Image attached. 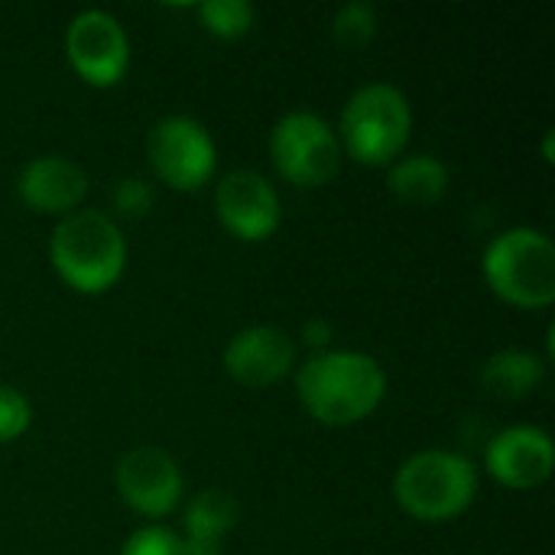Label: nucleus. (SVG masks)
I'll use <instances>...</instances> for the list:
<instances>
[{"label": "nucleus", "mask_w": 555, "mask_h": 555, "mask_svg": "<svg viewBox=\"0 0 555 555\" xmlns=\"http://www.w3.org/2000/svg\"><path fill=\"white\" fill-rule=\"evenodd\" d=\"M296 397L322 426H354L384 403L387 374L364 351H319L296 367Z\"/></svg>", "instance_id": "1"}, {"label": "nucleus", "mask_w": 555, "mask_h": 555, "mask_svg": "<svg viewBox=\"0 0 555 555\" xmlns=\"http://www.w3.org/2000/svg\"><path fill=\"white\" fill-rule=\"evenodd\" d=\"M49 263L55 276L81 296H101L114 289L127 267V241L120 224L98 211L78 208L52 228Z\"/></svg>", "instance_id": "2"}, {"label": "nucleus", "mask_w": 555, "mask_h": 555, "mask_svg": "<svg viewBox=\"0 0 555 555\" xmlns=\"http://www.w3.org/2000/svg\"><path fill=\"white\" fill-rule=\"evenodd\" d=\"M478 498V468L449 449H423L393 475V501L420 524L459 520Z\"/></svg>", "instance_id": "3"}, {"label": "nucleus", "mask_w": 555, "mask_h": 555, "mask_svg": "<svg viewBox=\"0 0 555 555\" xmlns=\"http://www.w3.org/2000/svg\"><path fill=\"white\" fill-rule=\"evenodd\" d=\"M413 130L410 98L390 81L361 85L341 107L338 143L341 153L361 166H390L403 156Z\"/></svg>", "instance_id": "4"}, {"label": "nucleus", "mask_w": 555, "mask_h": 555, "mask_svg": "<svg viewBox=\"0 0 555 555\" xmlns=\"http://www.w3.org/2000/svg\"><path fill=\"white\" fill-rule=\"evenodd\" d=\"M485 280L514 309H550L555 302V244L540 228H507L481 257Z\"/></svg>", "instance_id": "5"}, {"label": "nucleus", "mask_w": 555, "mask_h": 555, "mask_svg": "<svg viewBox=\"0 0 555 555\" xmlns=\"http://www.w3.org/2000/svg\"><path fill=\"white\" fill-rule=\"evenodd\" d=\"M273 169L296 189L328 185L345 163L335 127L315 111H289L270 130Z\"/></svg>", "instance_id": "6"}, {"label": "nucleus", "mask_w": 555, "mask_h": 555, "mask_svg": "<svg viewBox=\"0 0 555 555\" xmlns=\"http://www.w3.org/2000/svg\"><path fill=\"white\" fill-rule=\"evenodd\" d=\"M146 156L156 179L176 192L205 189L218 169V146L211 130L189 114L159 117L146 137Z\"/></svg>", "instance_id": "7"}, {"label": "nucleus", "mask_w": 555, "mask_h": 555, "mask_svg": "<svg viewBox=\"0 0 555 555\" xmlns=\"http://www.w3.org/2000/svg\"><path fill=\"white\" fill-rule=\"evenodd\" d=\"M65 59L91 88H114L130 68V39L107 10H81L65 26Z\"/></svg>", "instance_id": "8"}, {"label": "nucleus", "mask_w": 555, "mask_h": 555, "mask_svg": "<svg viewBox=\"0 0 555 555\" xmlns=\"http://www.w3.org/2000/svg\"><path fill=\"white\" fill-rule=\"evenodd\" d=\"M215 218L231 237L260 244L273 237L283 221L280 192L257 169H231L215 185Z\"/></svg>", "instance_id": "9"}, {"label": "nucleus", "mask_w": 555, "mask_h": 555, "mask_svg": "<svg viewBox=\"0 0 555 555\" xmlns=\"http://www.w3.org/2000/svg\"><path fill=\"white\" fill-rule=\"evenodd\" d=\"M114 488L133 514L159 520L179 507L185 485H182V472L169 452H163L156 446H140V449H130L117 462Z\"/></svg>", "instance_id": "10"}, {"label": "nucleus", "mask_w": 555, "mask_h": 555, "mask_svg": "<svg viewBox=\"0 0 555 555\" xmlns=\"http://www.w3.org/2000/svg\"><path fill=\"white\" fill-rule=\"evenodd\" d=\"M296 338L280 325H250L231 335L224 348V371L234 384L263 390L296 371Z\"/></svg>", "instance_id": "11"}, {"label": "nucleus", "mask_w": 555, "mask_h": 555, "mask_svg": "<svg viewBox=\"0 0 555 555\" xmlns=\"http://www.w3.org/2000/svg\"><path fill=\"white\" fill-rule=\"evenodd\" d=\"M485 468L498 485H504L511 491L540 488L553 478V436L540 426H511L488 442Z\"/></svg>", "instance_id": "12"}, {"label": "nucleus", "mask_w": 555, "mask_h": 555, "mask_svg": "<svg viewBox=\"0 0 555 555\" xmlns=\"http://www.w3.org/2000/svg\"><path fill=\"white\" fill-rule=\"evenodd\" d=\"M88 189H91L88 172L75 159L59 156V153L29 159L16 176V195L36 215L65 218L81 208V202L88 198Z\"/></svg>", "instance_id": "13"}, {"label": "nucleus", "mask_w": 555, "mask_h": 555, "mask_svg": "<svg viewBox=\"0 0 555 555\" xmlns=\"http://www.w3.org/2000/svg\"><path fill=\"white\" fill-rule=\"evenodd\" d=\"M241 507L228 491L218 488H205L198 491L182 517V546L185 555H221L224 543L231 537V530L237 527Z\"/></svg>", "instance_id": "14"}, {"label": "nucleus", "mask_w": 555, "mask_h": 555, "mask_svg": "<svg viewBox=\"0 0 555 555\" xmlns=\"http://www.w3.org/2000/svg\"><path fill=\"white\" fill-rule=\"evenodd\" d=\"M546 380V358L527 348H504L494 351L481 367V387L507 403L533 397Z\"/></svg>", "instance_id": "15"}, {"label": "nucleus", "mask_w": 555, "mask_h": 555, "mask_svg": "<svg viewBox=\"0 0 555 555\" xmlns=\"http://www.w3.org/2000/svg\"><path fill=\"white\" fill-rule=\"evenodd\" d=\"M449 182V166L433 153H410L387 166V189L406 205H436Z\"/></svg>", "instance_id": "16"}, {"label": "nucleus", "mask_w": 555, "mask_h": 555, "mask_svg": "<svg viewBox=\"0 0 555 555\" xmlns=\"http://www.w3.org/2000/svg\"><path fill=\"white\" fill-rule=\"evenodd\" d=\"M198 20L215 39H241L257 26V10L247 0H205L198 7Z\"/></svg>", "instance_id": "17"}, {"label": "nucleus", "mask_w": 555, "mask_h": 555, "mask_svg": "<svg viewBox=\"0 0 555 555\" xmlns=\"http://www.w3.org/2000/svg\"><path fill=\"white\" fill-rule=\"evenodd\" d=\"M332 36L341 49H361L377 36V10L371 3H345L332 20Z\"/></svg>", "instance_id": "18"}, {"label": "nucleus", "mask_w": 555, "mask_h": 555, "mask_svg": "<svg viewBox=\"0 0 555 555\" xmlns=\"http://www.w3.org/2000/svg\"><path fill=\"white\" fill-rule=\"evenodd\" d=\"M117 555H185V546L176 530L163 524H146L124 540Z\"/></svg>", "instance_id": "19"}, {"label": "nucleus", "mask_w": 555, "mask_h": 555, "mask_svg": "<svg viewBox=\"0 0 555 555\" xmlns=\"http://www.w3.org/2000/svg\"><path fill=\"white\" fill-rule=\"evenodd\" d=\"M33 426V406L29 400L10 387V384H0V446L7 442H16L20 436H26Z\"/></svg>", "instance_id": "20"}, {"label": "nucleus", "mask_w": 555, "mask_h": 555, "mask_svg": "<svg viewBox=\"0 0 555 555\" xmlns=\"http://www.w3.org/2000/svg\"><path fill=\"white\" fill-rule=\"evenodd\" d=\"M111 205H114V211L124 215V218H143V215L153 211L156 192H153V185H150L146 179H140V176H124V179L111 189Z\"/></svg>", "instance_id": "21"}, {"label": "nucleus", "mask_w": 555, "mask_h": 555, "mask_svg": "<svg viewBox=\"0 0 555 555\" xmlns=\"http://www.w3.org/2000/svg\"><path fill=\"white\" fill-rule=\"evenodd\" d=\"M302 341L312 348V354H319V351H328V341H332V325H328V322H322V319H309V322L302 325Z\"/></svg>", "instance_id": "22"}, {"label": "nucleus", "mask_w": 555, "mask_h": 555, "mask_svg": "<svg viewBox=\"0 0 555 555\" xmlns=\"http://www.w3.org/2000/svg\"><path fill=\"white\" fill-rule=\"evenodd\" d=\"M543 159H546V163H553V130L543 137Z\"/></svg>", "instance_id": "23"}]
</instances>
